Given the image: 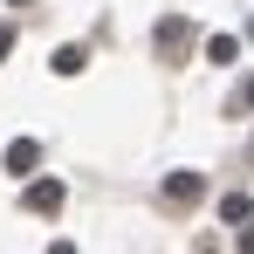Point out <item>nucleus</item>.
Instances as JSON below:
<instances>
[{
    "label": "nucleus",
    "mask_w": 254,
    "mask_h": 254,
    "mask_svg": "<svg viewBox=\"0 0 254 254\" xmlns=\"http://www.w3.org/2000/svg\"><path fill=\"white\" fill-rule=\"evenodd\" d=\"M62 199H69L62 179H35V172H28V192H21V206H28V213H62Z\"/></svg>",
    "instance_id": "nucleus-1"
},
{
    "label": "nucleus",
    "mask_w": 254,
    "mask_h": 254,
    "mask_svg": "<svg viewBox=\"0 0 254 254\" xmlns=\"http://www.w3.org/2000/svg\"><path fill=\"white\" fill-rule=\"evenodd\" d=\"M0 165L14 172V179H28V172L42 165V144H35V137H14V144H7V158H0Z\"/></svg>",
    "instance_id": "nucleus-2"
},
{
    "label": "nucleus",
    "mask_w": 254,
    "mask_h": 254,
    "mask_svg": "<svg viewBox=\"0 0 254 254\" xmlns=\"http://www.w3.org/2000/svg\"><path fill=\"white\" fill-rule=\"evenodd\" d=\"M199 192H206V179H199V172H172V179H165V206H192Z\"/></svg>",
    "instance_id": "nucleus-3"
},
{
    "label": "nucleus",
    "mask_w": 254,
    "mask_h": 254,
    "mask_svg": "<svg viewBox=\"0 0 254 254\" xmlns=\"http://www.w3.org/2000/svg\"><path fill=\"white\" fill-rule=\"evenodd\" d=\"M48 69H55V76H83V69H89V55L69 42V48H55V62H48Z\"/></svg>",
    "instance_id": "nucleus-4"
},
{
    "label": "nucleus",
    "mask_w": 254,
    "mask_h": 254,
    "mask_svg": "<svg viewBox=\"0 0 254 254\" xmlns=\"http://www.w3.org/2000/svg\"><path fill=\"white\" fill-rule=\"evenodd\" d=\"M234 55H241V35H213V42H206V62H220V69H227Z\"/></svg>",
    "instance_id": "nucleus-5"
},
{
    "label": "nucleus",
    "mask_w": 254,
    "mask_h": 254,
    "mask_svg": "<svg viewBox=\"0 0 254 254\" xmlns=\"http://www.w3.org/2000/svg\"><path fill=\"white\" fill-rule=\"evenodd\" d=\"M248 213H254V199H248V192H227V199H220V220H234V227H241Z\"/></svg>",
    "instance_id": "nucleus-6"
},
{
    "label": "nucleus",
    "mask_w": 254,
    "mask_h": 254,
    "mask_svg": "<svg viewBox=\"0 0 254 254\" xmlns=\"http://www.w3.org/2000/svg\"><path fill=\"white\" fill-rule=\"evenodd\" d=\"M186 35H192L186 21H158V48H186Z\"/></svg>",
    "instance_id": "nucleus-7"
},
{
    "label": "nucleus",
    "mask_w": 254,
    "mask_h": 254,
    "mask_svg": "<svg viewBox=\"0 0 254 254\" xmlns=\"http://www.w3.org/2000/svg\"><path fill=\"white\" fill-rule=\"evenodd\" d=\"M234 110H254V76H248L241 89H234Z\"/></svg>",
    "instance_id": "nucleus-8"
},
{
    "label": "nucleus",
    "mask_w": 254,
    "mask_h": 254,
    "mask_svg": "<svg viewBox=\"0 0 254 254\" xmlns=\"http://www.w3.org/2000/svg\"><path fill=\"white\" fill-rule=\"evenodd\" d=\"M241 248L254 254V213H248V220H241Z\"/></svg>",
    "instance_id": "nucleus-9"
},
{
    "label": "nucleus",
    "mask_w": 254,
    "mask_h": 254,
    "mask_svg": "<svg viewBox=\"0 0 254 254\" xmlns=\"http://www.w3.org/2000/svg\"><path fill=\"white\" fill-rule=\"evenodd\" d=\"M7 48H14V28H7V21H0V55H7Z\"/></svg>",
    "instance_id": "nucleus-10"
},
{
    "label": "nucleus",
    "mask_w": 254,
    "mask_h": 254,
    "mask_svg": "<svg viewBox=\"0 0 254 254\" xmlns=\"http://www.w3.org/2000/svg\"><path fill=\"white\" fill-rule=\"evenodd\" d=\"M248 42H254V21H248Z\"/></svg>",
    "instance_id": "nucleus-11"
},
{
    "label": "nucleus",
    "mask_w": 254,
    "mask_h": 254,
    "mask_svg": "<svg viewBox=\"0 0 254 254\" xmlns=\"http://www.w3.org/2000/svg\"><path fill=\"white\" fill-rule=\"evenodd\" d=\"M14 7H28V0H14Z\"/></svg>",
    "instance_id": "nucleus-12"
}]
</instances>
